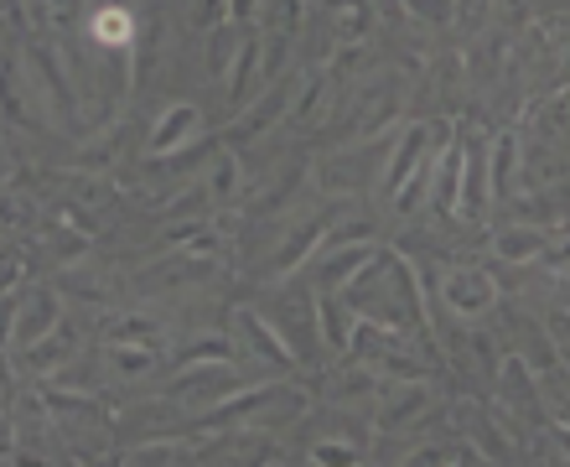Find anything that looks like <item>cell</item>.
<instances>
[{"label":"cell","mask_w":570,"mask_h":467,"mask_svg":"<svg viewBox=\"0 0 570 467\" xmlns=\"http://www.w3.org/2000/svg\"><path fill=\"white\" fill-rule=\"evenodd\" d=\"M327 27L337 47H358L374 31V6L368 0H327Z\"/></svg>","instance_id":"cell-23"},{"label":"cell","mask_w":570,"mask_h":467,"mask_svg":"<svg viewBox=\"0 0 570 467\" xmlns=\"http://www.w3.org/2000/svg\"><path fill=\"white\" fill-rule=\"evenodd\" d=\"M379 385H384V374L353 359V363H343V369H332V379L322 385V395L332 400V410H343V416H358V410L374 406Z\"/></svg>","instance_id":"cell-12"},{"label":"cell","mask_w":570,"mask_h":467,"mask_svg":"<svg viewBox=\"0 0 570 467\" xmlns=\"http://www.w3.org/2000/svg\"><path fill=\"white\" fill-rule=\"evenodd\" d=\"M208 255H193V250H166V260L156 271H140V286H193V281H208Z\"/></svg>","instance_id":"cell-22"},{"label":"cell","mask_w":570,"mask_h":467,"mask_svg":"<svg viewBox=\"0 0 570 467\" xmlns=\"http://www.w3.org/2000/svg\"><path fill=\"white\" fill-rule=\"evenodd\" d=\"M0 125H11V130H42V125H58L52 105H47V94L31 84V74L21 68L16 52L0 58Z\"/></svg>","instance_id":"cell-5"},{"label":"cell","mask_w":570,"mask_h":467,"mask_svg":"<svg viewBox=\"0 0 570 467\" xmlns=\"http://www.w3.org/2000/svg\"><path fill=\"white\" fill-rule=\"evenodd\" d=\"M105 363L125 379H140L161 363V348H136V343H105Z\"/></svg>","instance_id":"cell-27"},{"label":"cell","mask_w":570,"mask_h":467,"mask_svg":"<svg viewBox=\"0 0 570 467\" xmlns=\"http://www.w3.org/2000/svg\"><path fill=\"white\" fill-rule=\"evenodd\" d=\"M291 94H296V74H281L265 84V94H255L249 105L239 109V125H234V136H271L275 125H285V109H291Z\"/></svg>","instance_id":"cell-11"},{"label":"cell","mask_w":570,"mask_h":467,"mask_svg":"<svg viewBox=\"0 0 570 467\" xmlns=\"http://www.w3.org/2000/svg\"><path fill=\"white\" fill-rule=\"evenodd\" d=\"M259 317L275 328L285 348H291V359L296 363H316L322 353V332H316V291L306 281H291L271 296V302L259 307Z\"/></svg>","instance_id":"cell-2"},{"label":"cell","mask_w":570,"mask_h":467,"mask_svg":"<svg viewBox=\"0 0 570 467\" xmlns=\"http://www.w3.org/2000/svg\"><path fill=\"white\" fill-rule=\"evenodd\" d=\"M78 343H83V338H78V328L73 322H68V317H62L58 328L47 332L42 343H31V348H21V353H16V363H21V374H52V369H58V363H68L78 353Z\"/></svg>","instance_id":"cell-17"},{"label":"cell","mask_w":570,"mask_h":467,"mask_svg":"<svg viewBox=\"0 0 570 467\" xmlns=\"http://www.w3.org/2000/svg\"><path fill=\"white\" fill-rule=\"evenodd\" d=\"M244 385H249V374L234 359H203V363H181V374L166 385V400H177L187 416H208L218 400H228Z\"/></svg>","instance_id":"cell-4"},{"label":"cell","mask_w":570,"mask_h":467,"mask_svg":"<svg viewBox=\"0 0 570 467\" xmlns=\"http://www.w3.org/2000/svg\"><path fill=\"white\" fill-rule=\"evenodd\" d=\"M27 218H31V203L21 193H6V197H0V224H6V228L27 224Z\"/></svg>","instance_id":"cell-31"},{"label":"cell","mask_w":570,"mask_h":467,"mask_svg":"<svg viewBox=\"0 0 570 467\" xmlns=\"http://www.w3.org/2000/svg\"><path fill=\"white\" fill-rule=\"evenodd\" d=\"M228 348L239 353V369L249 379H275L285 374V369H296V359H291V348L275 338V328L259 317V307H234V317H228Z\"/></svg>","instance_id":"cell-3"},{"label":"cell","mask_w":570,"mask_h":467,"mask_svg":"<svg viewBox=\"0 0 570 467\" xmlns=\"http://www.w3.org/2000/svg\"><path fill=\"white\" fill-rule=\"evenodd\" d=\"M224 21L255 27V21H259V0H224Z\"/></svg>","instance_id":"cell-33"},{"label":"cell","mask_w":570,"mask_h":467,"mask_svg":"<svg viewBox=\"0 0 570 467\" xmlns=\"http://www.w3.org/2000/svg\"><path fill=\"white\" fill-rule=\"evenodd\" d=\"M435 296L446 307L451 317H462V322H482V317H493L498 307V281L482 265H446L441 281H435Z\"/></svg>","instance_id":"cell-6"},{"label":"cell","mask_w":570,"mask_h":467,"mask_svg":"<svg viewBox=\"0 0 570 467\" xmlns=\"http://www.w3.org/2000/svg\"><path fill=\"white\" fill-rule=\"evenodd\" d=\"M62 322V296L52 286H21L16 291V328H11V353L42 343L47 332Z\"/></svg>","instance_id":"cell-10"},{"label":"cell","mask_w":570,"mask_h":467,"mask_svg":"<svg viewBox=\"0 0 570 467\" xmlns=\"http://www.w3.org/2000/svg\"><path fill=\"white\" fill-rule=\"evenodd\" d=\"M37 21H31V6L27 0H0V37H11V42H27Z\"/></svg>","instance_id":"cell-28"},{"label":"cell","mask_w":570,"mask_h":467,"mask_svg":"<svg viewBox=\"0 0 570 467\" xmlns=\"http://www.w3.org/2000/svg\"><path fill=\"white\" fill-rule=\"evenodd\" d=\"M11 328H16V291H0V359L11 353Z\"/></svg>","instance_id":"cell-30"},{"label":"cell","mask_w":570,"mask_h":467,"mask_svg":"<svg viewBox=\"0 0 570 467\" xmlns=\"http://www.w3.org/2000/svg\"><path fill=\"white\" fill-rule=\"evenodd\" d=\"M255 27H239V21H218V27L208 31V74L213 84H224L228 68H234V58H239L244 37H249Z\"/></svg>","instance_id":"cell-25"},{"label":"cell","mask_w":570,"mask_h":467,"mask_svg":"<svg viewBox=\"0 0 570 467\" xmlns=\"http://www.w3.org/2000/svg\"><path fill=\"white\" fill-rule=\"evenodd\" d=\"M456 182H462V140H441L431 162V187H425V208L435 218H456Z\"/></svg>","instance_id":"cell-15"},{"label":"cell","mask_w":570,"mask_h":467,"mask_svg":"<svg viewBox=\"0 0 570 467\" xmlns=\"http://www.w3.org/2000/svg\"><path fill=\"white\" fill-rule=\"evenodd\" d=\"M197 125H203V109L197 105H187V99L166 105L161 120H156V130H150V140H146V156H177L181 146H193L197 140Z\"/></svg>","instance_id":"cell-16"},{"label":"cell","mask_w":570,"mask_h":467,"mask_svg":"<svg viewBox=\"0 0 570 467\" xmlns=\"http://www.w3.org/2000/svg\"><path fill=\"white\" fill-rule=\"evenodd\" d=\"M544 250H550V234L540 224H509L493 234V255L503 265H534Z\"/></svg>","instance_id":"cell-21"},{"label":"cell","mask_w":570,"mask_h":467,"mask_svg":"<svg viewBox=\"0 0 570 467\" xmlns=\"http://www.w3.org/2000/svg\"><path fill=\"white\" fill-rule=\"evenodd\" d=\"M239 182H244L239 156H234V152H213V156H208V177H203V193H208L213 208L234 203V197H239Z\"/></svg>","instance_id":"cell-26"},{"label":"cell","mask_w":570,"mask_h":467,"mask_svg":"<svg viewBox=\"0 0 570 467\" xmlns=\"http://www.w3.org/2000/svg\"><path fill=\"white\" fill-rule=\"evenodd\" d=\"M482 16H488V0H456V11H451V21L462 31H478Z\"/></svg>","instance_id":"cell-32"},{"label":"cell","mask_w":570,"mask_h":467,"mask_svg":"<svg viewBox=\"0 0 570 467\" xmlns=\"http://www.w3.org/2000/svg\"><path fill=\"white\" fill-rule=\"evenodd\" d=\"M488 187L498 193V203H513L524 193V177H519V136L503 130V136L488 146Z\"/></svg>","instance_id":"cell-20"},{"label":"cell","mask_w":570,"mask_h":467,"mask_svg":"<svg viewBox=\"0 0 570 467\" xmlns=\"http://www.w3.org/2000/svg\"><path fill=\"white\" fill-rule=\"evenodd\" d=\"M441 130L435 125H410V130H400V140L390 146V156H384V172H379V182H384V193H400L415 172H425V166L435 162V152H441Z\"/></svg>","instance_id":"cell-8"},{"label":"cell","mask_w":570,"mask_h":467,"mask_svg":"<svg viewBox=\"0 0 570 467\" xmlns=\"http://www.w3.org/2000/svg\"><path fill=\"white\" fill-rule=\"evenodd\" d=\"M161 322L150 312H115L105 322V343H136V348H166L161 343Z\"/></svg>","instance_id":"cell-24"},{"label":"cell","mask_w":570,"mask_h":467,"mask_svg":"<svg viewBox=\"0 0 570 467\" xmlns=\"http://www.w3.org/2000/svg\"><path fill=\"white\" fill-rule=\"evenodd\" d=\"M368 410H374V431H384V437L415 431L431 416V385L425 379H384Z\"/></svg>","instance_id":"cell-7"},{"label":"cell","mask_w":570,"mask_h":467,"mask_svg":"<svg viewBox=\"0 0 570 467\" xmlns=\"http://www.w3.org/2000/svg\"><path fill=\"white\" fill-rule=\"evenodd\" d=\"M136 37H140V27H136V16H130V6L105 0V6H94L83 16V42L99 47V52H130Z\"/></svg>","instance_id":"cell-13"},{"label":"cell","mask_w":570,"mask_h":467,"mask_svg":"<svg viewBox=\"0 0 570 467\" xmlns=\"http://www.w3.org/2000/svg\"><path fill=\"white\" fill-rule=\"evenodd\" d=\"M6 177H11V156H6V146H0V187H6Z\"/></svg>","instance_id":"cell-34"},{"label":"cell","mask_w":570,"mask_h":467,"mask_svg":"<svg viewBox=\"0 0 570 467\" xmlns=\"http://www.w3.org/2000/svg\"><path fill=\"white\" fill-rule=\"evenodd\" d=\"M332 84H337V74H306V78H296V94H291L285 125H291V130H316V125H327Z\"/></svg>","instance_id":"cell-14"},{"label":"cell","mask_w":570,"mask_h":467,"mask_svg":"<svg viewBox=\"0 0 570 467\" xmlns=\"http://www.w3.org/2000/svg\"><path fill=\"white\" fill-rule=\"evenodd\" d=\"M52 421H58V437L68 447V463H99L115 441V426H109L105 406L83 390H62V385H47L42 390Z\"/></svg>","instance_id":"cell-1"},{"label":"cell","mask_w":570,"mask_h":467,"mask_svg":"<svg viewBox=\"0 0 570 467\" xmlns=\"http://www.w3.org/2000/svg\"><path fill=\"white\" fill-rule=\"evenodd\" d=\"M353 328H358V317H353V307L343 302V291H322V296H316V332H322V348L343 359L347 343H353Z\"/></svg>","instance_id":"cell-19"},{"label":"cell","mask_w":570,"mask_h":467,"mask_svg":"<svg viewBox=\"0 0 570 467\" xmlns=\"http://www.w3.org/2000/svg\"><path fill=\"white\" fill-rule=\"evenodd\" d=\"M482 193H488V146L482 140H462V182H456V213L462 218H482Z\"/></svg>","instance_id":"cell-18"},{"label":"cell","mask_w":570,"mask_h":467,"mask_svg":"<svg viewBox=\"0 0 570 467\" xmlns=\"http://www.w3.org/2000/svg\"><path fill=\"white\" fill-rule=\"evenodd\" d=\"M410 16H421V21H431V27H446L451 11H456V0H405Z\"/></svg>","instance_id":"cell-29"},{"label":"cell","mask_w":570,"mask_h":467,"mask_svg":"<svg viewBox=\"0 0 570 467\" xmlns=\"http://www.w3.org/2000/svg\"><path fill=\"white\" fill-rule=\"evenodd\" d=\"M374 250L379 244L368 240V244H337V250H312V255L301 260V275H306V286L322 296V291H343L353 275L374 260Z\"/></svg>","instance_id":"cell-9"}]
</instances>
